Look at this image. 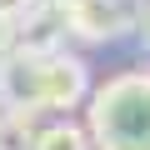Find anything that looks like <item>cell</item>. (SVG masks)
<instances>
[{"label": "cell", "mask_w": 150, "mask_h": 150, "mask_svg": "<svg viewBox=\"0 0 150 150\" xmlns=\"http://www.w3.org/2000/svg\"><path fill=\"white\" fill-rule=\"evenodd\" d=\"M65 15L60 5H50V0H30V10L10 25V50L20 55H50V50H65Z\"/></svg>", "instance_id": "obj_4"}, {"label": "cell", "mask_w": 150, "mask_h": 150, "mask_svg": "<svg viewBox=\"0 0 150 150\" xmlns=\"http://www.w3.org/2000/svg\"><path fill=\"white\" fill-rule=\"evenodd\" d=\"M25 10H30V0H0V20H10V25H15Z\"/></svg>", "instance_id": "obj_7"}, {"label": "cell", "mask_w": 150, "mask_h": 150, "mask_svg": "<svg viewBox=\"0 0 150 150\" xmlns=\"http://www.w3.org/2000/svg\"><path fill=\"white\" fill-rule=\"evenodd\" d=\"M0 150H35V115H0Z\"/></svg>", "instance_id": "obj_6"}, {"label": "cell", "mask_w": 150, "mask_h": 150, "mask_svg": "<svg viewBox=\"0 0 150 150\" xmlns=\"http://www.w3.org/2000/svg\"><path fill=\"white\" fill-rule=\"evenodd\" d=\"M135 30H140V40L150 45V0H145V5L135 10Z\"/></svg>", "instance_id": "obj_8"}, {"label": "cell", "mask_w": 150, "mask_h": 150, "mask_svg": "<svg viewBox=\"0 0 150 150\" xmlns=\"http://www.w3.org/2000/svg\"><path fill=\"white\" fill-rule=\"evenodd\" d=\"M85 95H90V70L80 55H65V50H50V55L5 50L0 55V105H5V115H40V110L70 115Z\"/></svg>", "instance_id": "obj_1"}, {"label": "cell", "mask_w": 150, "mask_h": 150, "mask_svg": "<svg viewBox=\"0 0 150 150\" xmlns=\"http://www.w3.org/2000/svg\"><path fill=\"white\" fill-rule=\"evenodd\" d=\"M85 100L90 150H150V70L110 75Z\"/></svg>", "instance_id": "obj_2"}, {"label": "cell", "mask_w": 150, "mask_h": 150, "mask_svg": "<svg viewBox=\"0 0 150 150\" xmlns=\"http://www.w3.org/2000/svg\"><path fill=\"white\" fill-rule=\"evenodd\" d=\"M35 150H90V135H85V125H75L65 115V120L35 130Z\"/></svg>", "instance_id": "obj_5"}, {"label": "cell", "mask_w": 150, "mask_h": 150, "mask_svg": "<svg viewBox=\"0 0 150 150\" xmlns=\"http://www.w3.org/2000/svg\"><path fill=\"white\" fill-rule=\"evenodd\" d=\"M10 50V20H0V55Z\"/></svg>", "instance_id": "obj_9"}, {"label": "cell", "mask_w": 150, "mask_h": 150, "mask_svg": "<svg viewBox=\"0 0 150 150\" xmlns=\"http://www.w3.org/2000/svg\"><path fill=\"white\" fill-rule=\"evenodd\" d=\"M60 15L75 40H90V45H105L135 25L130 0H60Z\"/></svg>", "instance_id": "obj_3"}, {"label": "cell", "mask_w": 150, "mask_h": 150, "mask_svg": "<svg viewBox=\"0 0 150 150\" xmlns=\"http://www.w3.org/2000/svg\"><path fill=\"white\" fill-rule=\"evenodd\" d=\"M50 5H60V0H50Z\"/></svg>", "instance_id": "obj_10"}]
</instances>
